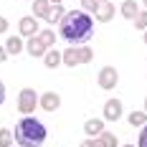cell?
I'll use <instances>...</instances> for the list:
<instances>
[{"instance_id":"6da1fadb","label":"cell","mask_w":147,"mask_h":147,"mask_svg":"<svg viewBox=\"0 0 147 147\" xmlns=\"http://www.w3.org/2000/svg\"><path fill=\"white\" fill-rule=\"evenodd\" d=\"M59 28H61V38L69 46H84L94 36V20L86 10H66Z\"/></svg>"},{"instance_id":"7a4b0ae2","label":"cell","mask_w":147,"mask_h":147,"mask_svg":"<svg viewBox=\"0 0 147 147\" xmlns=\"http://www.w3.org/2000/svg\"><path fill=\"white\" fill-rule=\"evenodd\" d=\"M13 137H15V145L18 147H41L46 142V124L41 119L26 114L15 124Z\"/></svg>"},{"instance_id":"3957f363","label":"cell","mask_w":147,"mask_h":147,"mask_svg":"<svg viewBox=\"0 0 147 147\" xmlns=\"http://www.w3.org/2000/svg\"><path fill=\"white\" fill-rule=\"evenodd\" d=\"M61 59H63V66H81V63H91L94 59V48H86V46H76V48H66L63 53H61Z\"/></svg>"},{"instance_id":"277c9868","label":"cell","mask_w":147,"mask_h":147,"mask_svg":"<svg viewBox=\"0 0 147 147\" xmlns=\"http://www.w3.org/2000/svg\"><path fill=\"white\" fill-rule=\"evenodd\" d=\"M38 109V94H36V89H20V94H18V112L20 114H33Z\"/></svg>"},{"instance_id":"5b68a950","label":"cell","mask_w":147,"mask_h":147,"mask_svg":"<svg viewBox=\"0 0 147 147\" xmlns=\"http://www.w3.org/2000/svg\"><path fill=\"white\" fill-rule=\"evenodd\" d=\"M96 84H99V89H104V91H112V89L119 84V71L114 69V66H104V69H99Z\"/></svg>"},{"instance_id":"8992f818","label":"cell","mask_w":147,"mask_h":147,"mask_svg":"<svg viewBox=\"0 0 147 147\" xmlns=\"http://www.w3.org/2000/svg\"><path fill=\"white\" fill-rule=\"evenodd\" d=\"M38 30H41V26H38V18H36V15H23V18L18 20V33H20L23 38L38 36Z\"/></svg>"},{"instance_id":"52a82bcc","label":"cell","mask_w":147,"mask_h":147,"mask_svg":"<svg viewBox=\"0 0 147 147\" xmlns=\"http://www.w3.org/2000/svg\"><path fill=\"white\" fill-rule=\"evenodd\" d=\"M104 119H107V122H117V119H122V99L112 96V99L104 102Z\"/></svg>"},{"instance_id":"ba28073f","label":"cell","mask_w":147,"mask_h":147,"mask_svg":"<svg viewBox=\"0 0 147 147\" xmlns=\"http://www.w3.org/2000/svg\"><path fill=\"white\" fill-rule=\"evenodd\" d=\"M38 107L43 112H56V109H61V96L56 91H46V94L38 96Z\"/></svg>"},{"instance_id":"9c48e42d","label":"cell","mask_w":147,"mask_h":147,"mask_svg":"<svg viewBox=\"0 0 147 147\" xmlns=\"http://www.w3.org/2000/svg\"><path fill=\"white\" fill-rule=\"evenodd\" d=\"M26 51H28V56H30V59H43L48 48L41 43V38H38V36H30L28 41H26Z\"/></svg>"},{"instance_id":"30bf717a","label":"cell","mask_w":147,"mask_h":147,"mask_svg":"<svg viewBox=\"0 0 147 147\" xmlns=\"http://www.w3.org/2000/svg\"><path fill=\"white\" fill-rule=\"evenodd\" d=\"M94 18H96L99 23H109V20L114 18V0H102V5L96 8Z\"/></svg>"},{"instance_id":"8fae6325","label":"cell","mask_w":147,"mask_h":147,"mask_svg":"<svg viewBox=\"0 0 147 147\" xmlns=\"http://www.w3.org/2000/svg\"><path fill=\"white\" fill-rule=\"evenodd\" d=\"M5 51H8V56H18V53H23V51H26L23 36H10V38L5 41Z\"/></svg>"},{"instance_id":"7c38bea8","label":"cell","mask_w":147,"mask_h":147,"mask_svg":"<svg viewBox=\"0 0 147 147\" xmlns=\"http://www.w3.org/2000/svg\"><path fill=\"white\" fill-rule=\"evenodd\" d=\"M104 132V119H86L84 122V134L86 137H99Z\"/></svg>"},{"instance_id":"4fadbf2b","label":"cell","mask_w":147,"mask_h":147,"mask_svg":"<svg viewBox=\"0 0 147 147\" xmlns=\"http://www.w3.org/2000/svg\"><path fill=\"white\" fill-rule=\"evenodd\" d=\"M43 63H46V69H59L61 63H63L61 51H59V48H48V51H46V56H43Z\"/></svg>"},{"instance_id":"5bb4252c","label":"cell","mask_w":147,"mask_h":147,"mask_svg":"<svg viewBox=\"0 0 147 147\" xmlns=\"http://www.w3.org/2000/svg\"><path fill=\"white\" fill-rule=\"evenodd\" d=\"M119 13H122V18H127V20H134L137 13H140V5H137L134 0H124V3L119 5Z\"/></svg>"},{"instance_id":"9a60e30c","label":"cell","mask_w":147,"mask_h":147,"mask_svg":"<svg viewBox=\"0 0 147 147\" xmlns=\"http://www.w3.org/2000/svg\"><path fill=\"white\" fill-rule=\"evenodd\" d=\"M51 13V0H33V15L38 20H46Z\"/></svg>"},{"instance_id":"2e32d148","label":"cell","mask_w":147,"mask_h":147,"mask_svg":"<svg viewBox=\"0 0 147 147\" xmlns=\"http://www.w3.org/2000/svg\"><path fill=\"white\" fill-rule=\"evenodd\" d=\"M63 15H66V8H63L61 3H59V5H53V3H51V13H48L46 20H48V26H59Z\"/></svg>"},{"instance_id":"e0dca14e","label":"cell","mask_w":147,"mask_h":147,"mask_svg":"<svg viewBox=\"0 0 147 147\" xmlns=\"http://www.w3.org/2000/svg\"><path fill=\"white\" fill-rule=\"evenodd\" d=\"M38 38H41V43H43L46 48H53V43H56V33H53V28H41L38 30Z\"/></svg>"},{"instance_id":"ac0fdd59","label":"cell","mask_w":147,"mask_h":147,"mask_svg":"<svg viewBox=\"0 0 147 147\" xmlns=\"http://www.w3.org/2000/svg\"><path fill=\"white\" fill-rule=\"evenodd\" d=\"M129 124H132V127H145L147 124V112L145 109H140V112H129Z\"/></svg>"},{"instance_id":"d6986e66","label":"cell","mask_w":147,"mask_h":147,"mask_svg":"<svg viewBox=\"0 0 147 147\" xmlns=\"http://www.w3.org/2000/svg\"><path fill=\"white\" fill-rule=\"evenodd\" d=\"M99 142H102V147H119V140H117V134L107 132V129H104V132L99 134Z\"/></svg>"},{"instance_id":"ffe728a7","label":"cell","mask_w":147,"mask_h":147,"mask_svg":"<svg viewBox=\"0 0 147 147\" xmlns=\"http://www.w3.org/2000/svg\"><path fill=\"white\" fill-rule=\"evenodd\" d=\"M13 129H0V147H13Z\"/></svg>"},{"instance_id":"44dd1931","label":"cell","mask_w":147,"mask_h":147,"mask_svg":"<svg viewBox=\"0 0 147 147\" xmlns=\"http://www.w3.org/2000/svg\"><path fill=\"white\" fill-rule=\"evenodd\" d=\"M81 3V10H86V13H96V8L102 5V0H79Z\"/></svg>"},{"instance_id":"7402d4cb","label":"cell","mask_w":147,"mask_h":147,"mask_svg":"<svg viewBox=\"0 0 147 147\" xmlns=\"http://www.w3.org/2000/svg\"><path fill=\"white\" fill-rule=\"evenodd\" d=\"M134 28H140V30L147 28V10H140V13H137V18H134Z\"/></svg>"},{"instance_id":"603a6c76","label":"cell","mask_w":147,"mask_h":147,"mask_svg":"<svg viewBox=\"0 0 147 147\" xmlns=\"http://www.w3.org/2000/svg\"><path fill=\"white\" fill-rule=\"evenodd\" d=\"M79 147H102V142H99V137H86Z\"/></svg>"},{"instance_id":"cb8c5ba5","label":"cell","mask_w":147,"mask_h":147,"mask_svg":"<svg viewBox=\"0 0 147 147\" xmlns=\"http://www.w3.org/2000/svg\"><path fill=\"white\" fill-rule=\"evenodd\" d=\"M137 147H147V124L142 127V132H140V142H137Z\"/></svg>"},{"instance_id":"d4e9b609","label":"cell","mask_w":147,"mask_h":147,"mask_svg":"<svg viewBox=\"0 0 147 147\" xmlns=\"http://www.w3.org/2000/svg\"><path fill=\"white\" fill-rule=\"evenodd\" d=\"M8 28H10V23H8V18H3V15H0V36H3V33H5Z\"/></svg>"},{"instance_id":"484cf974","label":"cell","mask_w":147,"mask_h":147,"mask_svg":"<svg viewBox=\"0 0 147 147\" xmlns=\"http://www.w3.org/2000/svg\"><path fill=\"white\" fill-rule=\"evenodd\" d=\"M8 61V51H5V46H0V63H5Z\"/></svg>"},{"instance_id":"4316f807","label":"cell","mask_w":147,"mask_h":147,"mask_svg":"<svg viewBox=\"0 0 147 147\" xmlns=\"http://www.w3.org/2000/svg\"><path fill=\"white\" fill-rule=\"evenodd\" d=\"M5 102V86H3V81H0V104Z\"/></svg>"},{"instance_id":"83f0119b","label":"cell","mask_w":147,"mask_h":147,"mask_svg":"<svg viewBox=\"0 0 147 147\" xmlns=\"http://www.w3.org/2000/svg\"><path fill=\"white\" fill-rule=\"evenodd\" d=\"M142 41H145V46H147V28H145V36H142Z\"/></svg>"},{"instance_id":"f1b7e54d","label":"cell","mask_w":147,"mask_h":147,"mask_svg":"<svg viewBox=\"0 0 147 147\" xmlns=\"http://www.w3.org/2000/svg\"><path fill=\"white\" fill-rule=\"evenodd\" d=\"M142 109H145V112H147V96H145V104H142Z\"/></svg>"},{"instance_id":"f546056e","label":"cell","mask_w":147,"mask_h":147,"mask_svg":"<svg viewBox=\"0 0 147 147\" xmlns=\"http://www.w3.org/2000/svg\"><path fill=\"white\" fill-rule=\"evenodd\" d=\"M51 3H53V5H59V3H63V0H51Z\"/></svg>"},{"instance_id":"4dcf8cb0","label":"cell","mask_w":147,"mask_h":147,"mask_svg":"<svg viewBox=\"0 0 147 147\" xmlns=\"http://www.w3.org/2000/svg\"><path fill=\"white\" fill-rule=\"evenodd\" d=\"M122 147H134V145H122Z\"/></svg>"},{"instance_id":"1f68e13d","label":"cell","mask_w":147,"mask_h":147,"mask_svg":"<svg viewBox=\"0 0 147 147\" xmlns=\"http://www.w3.org/2000/svg\"><path fill=\"white\" fill-rule=\"evenodd\" d=\"M142 3H145V8H147V0H142Z\"/></svg>"},{"instance_id":"d6a6232c","label":"cell","mask_w":147,"mask_h":147,"mask_svg":"<svg viewBox=\"0 0 147 147\" xmlns=\"http://www.w3.org/2000/svg\"><path fill=\"white\" fill-rule=\"evenodd\" d=\"M30 3H33V0H30Z\"/></svg>"}]
</instances>
